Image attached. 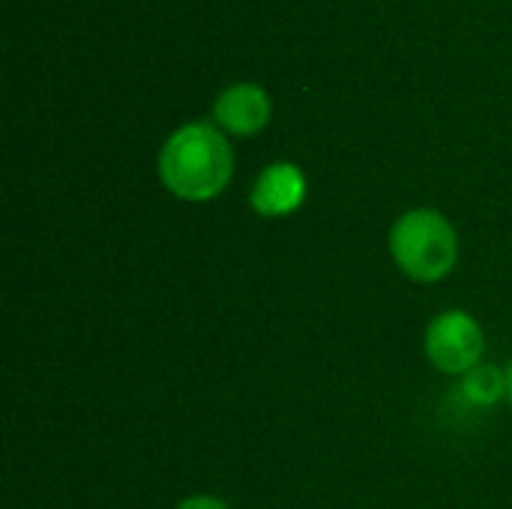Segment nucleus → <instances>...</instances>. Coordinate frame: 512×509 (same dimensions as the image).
I'll list each match as a JSON object with an SVG mask.
<instances>
[{
    "mask_svg": "<svg viewBox=\"0 0 512 509\" xmlns=\"http://www.w3.org/2000/svg\"><path fill=\"white\" fill-rule=\"evenodd\" d=\"M459 393L474 408H492L507 396V372L489 363L474 366L468 375H462Z\"/></svg>",
    "mask_w": 512,
    "mask_h": 509,
    "instance_id": "nucleus-6",
    "label": "nucleus"
},
{
    "mask_svg": "<svg viewBox=\"0 0 512 509\" xmlns=\"http://www.w3.org/2000/svg\"><path fill=\"white\" fill-rule=\"evenodd\" d=\"M486 336L474 315L462 309L441 312L426 327V357L435 369L447 375H468L483 363Z\"/></svg>",
    "mask_w": 512,
    "mask_h": 509,
    "instance_id": "nucleus-3",
    "label": "nucleus"
},
{
    "mask_svg": "<svg viewBox=\"0 0 512 509\" xmlns=\"http://www.w3.org/2000/svg\"><path fill=\"white\" fill-rule=\"evenodd\" d=\"M213 117L216 126L231 135H255L270 123V96L249 81L228 84L213 102Z\"/></svg>",
    "mask_w": 512,
    "mask_h": 509,
    "instance_id": "nucleus-5",
    "label": "nucleus"
},
{
    "mask_svg": "<svg viewBox=\"0 0 512 509\" xmlns=\"http://www.w3.org/2000/svg\"><path fill=\"white\" fill-rule=\"evenodd\" d=\"M249 201L252 210L264 219L291 216L306 201V174L294 162H273L258 174Z\"/></svg>",
    "mask_w": 512,
    "mask_h": 509,
    "instance_id": "nucleus-4",
    "label": "nucleus"
},
{
    "mask_svg": "<svg viewBox=\"0 0 512 509\" xmlns=\"http://www.w3.org/2000/svg\"><path fill=\"white\" fill-rule=\"evenodd\" d=\"M390 255L408 279L441 282L459 261V234L444 213L417 207L393 222Z\"/></svg>",
    "mask_w": 512,
    "mask_h": 509,
    "instance_id": "nucleus-2",
    "label": "nucleus"
},
{
    "mask_svg": "<svg viewBox=\"0 0 512 509\" xmlns=\"http://www.w3.org/2000/svg\"><path fill=\"white\" fill-rule=\"evenodd\" d=\"M504 372H507V399H510V405H512V360H510V366H507Z\"/></svg>",
    "mask_w": 512,
    "mask_h": 509,
    "instance_id": "nucleus-8",
    "label": "nucleus"
},
{
    "mask_svg": "<svg viewBox=\"0 0 512 509\" xmlns=\"http://www.w3.org/2000/svg\"><path fill=\"white\" fill-rule=\"evenodd\" d=\"M177 509H231L225 501H219V498H210V495H192V498H186V501H180V507Z\"/></svg>",
    "mask_w": 512,
    "mask_h": 509,
    "instance_id": "nucleus-7",
    "label": "nucleus"
},
{
    "mask_svg": "<svg viewBox=\"0 0 512 509\" xmlns=\"http://www.w3.org/2000/svg\"><path fill=\"white\" fill-rule=\"evenodd\" d=\"M234 174V153L219 126L195 120L168 135L159 150V177L183 201H210L225 192Z\"/></svg>",
    "mask_w": 512,
    "mask_h": 509,
    "instance_id": "nucleus-1",
    "label": "nucleus"
}]
</instances>
